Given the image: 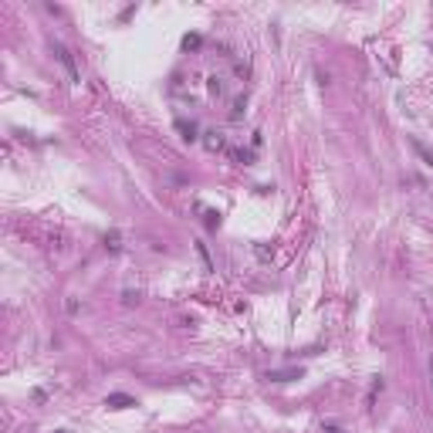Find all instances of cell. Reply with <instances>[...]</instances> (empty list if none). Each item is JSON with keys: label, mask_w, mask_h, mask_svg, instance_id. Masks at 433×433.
<instances>
[{"label": "cell", "mask_w": 433, "mask_h": 433, "mask_svg": "<svg viewBox=\"0 0 433 433\" xmlns=\"http://www.w3.org/2000/svg\"><path fill=\"white\" fill-rule=\"evenodd\" d=\"M410 145H413V152H416V156L423 159V166H430V169H433V152H430V149L420 143V139H410Z\"/></svg>", "instance_id": "3"}, {"label": "cell", "mask_w": 433, "mask_h": 433, "mask_svg": "<svg viewBox=\"0 0 433 433\" xmlns=\"http://www.w3.org/2000/svg\"><path fill=\"white\" fill-rule=\"evenodd\" d=\"M203 223H207L210 230H214V227H220V214H216V210H203Z\"/></svg>", "instance_id": "11"}, {"label": "cell", "mask_w": 433, "mask_h": 433, "mask_svg": "<svg viewBox=\"0 0 433 433\" xmlns=\"http://www.w3.org/2000/svg\"><path fill=\"white\" fill-rule=\"evenodd\" d=\"M430 389H433V359H430Z\"/></svg>", "instance_id": "15"}, {"label": "cell", "mask_w": 433, "mask_h": 433, "mask_svg": "<svg viewBox=\"0 0 433 433\" xmlns=\"http://www.w3.org/2000/svg\"><path fill=\"white\" fill-rule=\"evenodd\" d=\"M58 433H72V430H58Z\"/></svg>", "instance_id": "16"}, {"label": "cell", "mask_w": 433, "mask_h": 433, "mask_svg": "<svg viewBox=\"0 0 433 433\" xmlns=\"http://www.w3.org/2000/svg\"><path fill=\"white\" fill-rule=\"evenodd\" d=\"M254 251H257V257H261V261H271V251H268V247H261V244H257Z\"/></svg>", "instance_id": "13"}, {"label": "cell", "mask_w": 433, "mask_h": 433, "mask_svg": "<svg viewBox=\"0 0 433 433\" xmlns=\"http://www.w3.org/2000/svg\"><path fill=\"white\" fill-rule=\"evenodd\" d=\"M244 108H247V95H237V98H234V108H230V119H240Z\"/></svg>", "instance_id": "8"}, {"label": "cell", "mask_w": 433, "mask_h": 433, "mask_svg": "<svg viewBox=\"0 0 433 433\" xmlns=\"http://www.w3.org/2000/svg\"><path fill=\"white\" fill-rule=\"evenodd\" d=\"M301 372L298 369H285V372H268V379H274V382H285V379H298Z\"/></svg>", "instance_id": "9"}, {"label": "cell", "mask_w": 433, "mask_h": 433, "mask_svg": "<svg viewBox=\"0 0 433 433\" xmlns=\"http://www.w3.org/2000/svg\"><path fill=\"white\" fill-rule=\"evenodd\" d=\"M105 406H112V410H129V406H136V399L126 396V393H112V396H105Z\"/></svg>", "instance_id": "2"}, {"label": "cell", "mask_w": 433, "mask_h": 433, "mask_svg": "<svg viewBox=\"0 0 433 433\" xmlns=\"http://www.w3.org/2000/svg\"><path fill=\"white\" fill-rule=\"evenodd\" d=\"M105 247H108L112 254H119V251H122V234H119V230H112V234H105Z\"/></svg>", "instance_id": "6"}, {"label": "cell", "mask_w": 433, "mask_h": 433, "mask_svg": "<svg viewBox=\"0 0 433 433\" xmlns=\"http://www.w3.org/2000/svg\"><path fill=\"white\" fill-rule=\"evenodd\" d=\"M183 48H186V51H190V48H200V34H186V37H183Z\"/></svg>", "instance_id": "12"}, {"label": "cell", "mask_w": 433, "mask_h": 433, "mask_svg": "<svg viewBox=\"0 0 433 433\" xmlns=\"http://www.w3.org/2000/svg\"><path fill=\"white\" fill-rule=\"evenodd\" d=\"M176 129L183 132V139H186V143H193V139H197V122H186V119H176Z\"/></svg>", "instance_id": "4"}, {"label": "cell", "mask_w": 433, "mask_h": 433, "mask_svg": "<svg viewBox=\"0 0 433 433\" xmlns=\"http://www.w3.org/2000/svg\"><path fill=\"white\" fill-rule=\"evenodd\" d=\"M325 433H342V430H339L335 423H325Z\"/></svg>", "instance_id": "14"}, {"label": "cell", "mask_w": 433, "mask_h": 433, "mask_svg": "<svg viewBox=\"0 0 433 433\" xmlns=\"http://www.w3.org/2000/svg\"><path fill=\"white\" fill-rule=\"evenodd\" d=\"M207 91H210L214 98H220V95L227 91V88H223V78H220V74H210V78H207Z\"/></svg>", "instance_id": "5"}, {"label": "cell", "mask_w": 433, "mask_h": 433, "mask_svg": "<svg viewBox=\"0 0 433 433\" xmlns=\"http://www.w3.org/2000/svg\"><path fill=\"white\" fill-rule=\"evenodd\" d=\"M197 254H200V261H203V271H214V261H210V251H207L203 240H197Z\"/></svg>", "instance_id": "7"}, {"label": "cell", "mask_w": 433, "mask_h": 433, "mask_svg": "<svg viewBox=\"0 0 433 433\" xmlns=\"http://www.w3.org/2000/svg\"><path fill=\"white\" fill-rule=\"evenodd\" d=\"M207 149H210V152L223 149V136H220V132H207Z\"/></svg>", "instance_id": "10"}, {"label": "cell", "mask_w": 433, "mask_h": 433, "mask_svg": "<svg viewBox=\"0 0 433 433\" xmlns=\"http://www.w3.org/2000/svg\"><path fill=\"white\" fill-rule=\"evenodd\" d=\"M51 51H54L58 65H61V68L68 72V78H72V85H78V81H81V72H78V65H74V54L68 51V48H65V44H61V41H54V44H51Z\"/></svg>", "instance_id": "1"}]
</instances>
